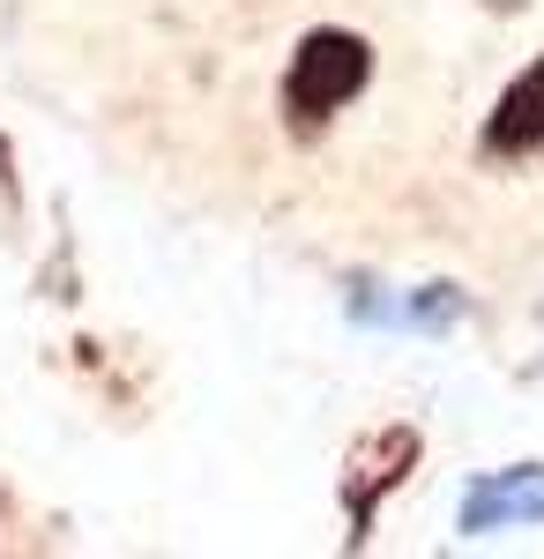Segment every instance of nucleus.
<instances>
[{
  "label": "nucleus",
  "instance_id": "nucleus-4",
  "mask_svg": "<svg viewBox=\"0 0 544 559\" xmlns=\"http://www.w3.org/2000/svg\"><path fill=\"white\" fill-rule=\"evenodd\" d=\"M477 142H485V157H537L544 150V52L493 97Z\"/></svg>",
  "mask_w": 544,
  "mask_h": 559
},
{
  "label": "nucleus",
  "instance_id": "nucleus-5",
  "mask_svg": "<svg viewBox=\"0 0 544 559\" xmlns=\"http://www.w3.org/2000/svg\"><path fill=\"white\" fill-rule=\"evenodd\" d=\"M0 202H15V150H8V134H0Z\"/></svg>",
  "mask_w": 544,
  "mask_h": 559
},
{
  "label": "nucleus",
  "instance_id": "nucleus-3",
  "mask_svg": "<svg viewBox=\"0 0 544 559\" xmlns=\"http://www.w3.org/2000/svg\"><path fill=\"white\" fill-rule=\"evenodd\" d=\"M544 522V463H507V471H485L456 508L462 537H500V530H530Z\"/></svg>",
  "mask_w": 544,
  "mask_h": 559
},
{
  "label": "nucleus",
  "instance_id": "nucleus-1",
  "mask_svg": "<svg viewBox=\"0 0 544 559\" xmlns=\"http://www.w3.org/2000/svg\"><path fill=\"white\" fill-rule=\"evenodd\" d=\"M366 83H374V45L358 38V31L321 23V31L298 38L292 68H284V90H276V112H284V128L298 142H321L335 112L366 97Z\"/></svg>",
  "mask_w": 544,
  "mask_h": 559
},
{
  "label": "nucleus",
  "instance_id": "nucleus-2",
  "mask_svg": "<svg viewBox=\"0 0 544 559\" xmlns=\"http://www.w3.org/2000/svg\"><path fill=\"white\" fill-rule=\"evenodd\" d=\"M418 455H425L418 426H380V432H366V440L351 448V463H343V522H351V545L374 537L380 500L418 471Z\"/></svg>",
  "mask_w": 544,
  "mask_h": 559
}]
</instances>
